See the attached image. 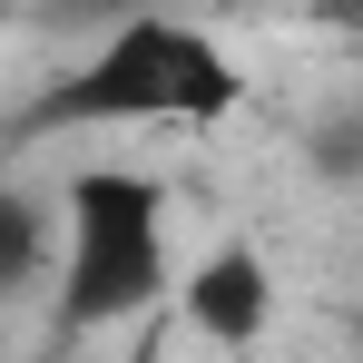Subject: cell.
Here are the masks:
<instances>
[{
  "mask_svg": "<svg viewBox=\"0 0 363 363\" xmlns=\"http://www.w3.org/2000/svg\"><path fill=\"white\" fill-rule=\"evenodd\" d=\"M167 285V196L128 167H89L69 186V255H60V314L118 324Z\"/></svg>",
  "mask_w": 363,
  "mask_h": 363,
  "instance_id": "cell-2",
  "label": "cell"
},
{
  "mask_svg": "<svg viewBox=\"0 0 363 363\" xmlns=\"http://www.w3.org/2000/svg\"><path fill=\"white\" fill-rule=\"evenodd\" d=\"M186 314H196V334H216V344H255L265 314H275L265 255H255V245H216V255L186 275Z\"/></svg>",
  "mask_w": 363,
  "mask_h": 363,
  "instance_id": "cell-3",
  "label": "cell"
},
{
  "mask_svg": "<svg viewBox=\"0 0 363 363\" xmlns=\"http://www.w3.org/2000/svg\"><path fill=\"white\" fill-rule=\"evenodd\" d=\"M236 99H245V79L206 30H186L167 10H138V20H118L50 89L40 118L50 128H108V118L118 128H206V118H226Z\"/></svg>",
  "mask_w": 363,
  "mask_h": 363,
  "instance_id": "cell-1",
  "label": "cell"
},
{
  "mask_svg": "<svg viewBox=\"0 0 363 363\" xmlns=\"http://www.w3.org/2000/svg\"><path fill=\"white\" fill-rule=\"evenodd\" d=\"M30 275H40V206L0 196V295H20Z\"/></svg>",
  "mask_w": 363,
  "mask_h": 363,
  "instance_id": "cell-4",
  "label": "cell"
}]
</instances>
